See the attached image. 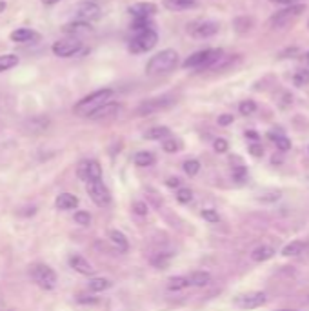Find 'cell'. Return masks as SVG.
<instances>
[{
	"label": "cell",
	"mask_w": 309,
	"mask_h": 311,
	"mask_svg": "<svg viewBox=\"0 0 309 311\" xmlns=\"http://www.w3.org/2000/svg\"><path fill=\"white\" fill-rule=\"evenodd\" d=\"M16 64H18V57H16V55H11V53L2 55V57H0V73L11 70V68H15Z\"/></svg>",
	"instance_id": "obj_29"
},
{
	"label": "cell",
	"mask_w": 309,
	"mask_h": 311,
	"mask_svg": "<svg viewBox=\"0 0 309 311\" xmlns=\"http://www.w3.org/2000/svg\"><path fill=\"white\" fill-rule=\"evenodd\" d=\"M202 217L206 218L208 222H211V224H216V222L220 220L218 213H216L215 209H204V211H202Z\"/></svg>",
	"instance_id": "obj_41"
},
{
	"label": "cell",
	"mask_w": 309,
	"mask_h": 311,
	"mask_svg": "<svg viewBox=\"0 0 309 311\" xmlns=\"http://www.w3.org/2000/svg\"><path fill=\"white\" fill-rule=\"evenodd\" d=\"M195 6V0H164V8L169 11H184Z\"/></svg>",
	"instance_id": "obj_21"
},
{
	"label": "cell",
	"mask_w": 309,
	"mask_h": 311,
	"mask_svg": "<svg viewBox=\"0 0 309 311\" xmlns=\"http://www.w3.org/2000/svg\"><path fill=\"white\" fill-rule=\"evenodd\" d=\"M85 168H87V160L80 162V166H78V169H77V175L80 176L82 180H85Z\"/></svg>",
	"instance_id": "obj_45"
},
{
	"label": "cell",
	"mask_w": 309,
	"mask_h": 311,
	"mask_svg": "<svg viewBox=\"0 0 309 311\" xmlns=\"http://www.w3.org/2000/svg\"><path fill=\"white\" fill-rule=\"evenodd\" d=\"M131 28H133L135 31H139V33L140 31H147V29H151V22L147 20V18H137Z\"/></svg>",
	"instance_id": "obj_38"
},
{
	"label": "cell",
	"mask_w": 309,
	"mask_h": 311,
	"mask_svg": "<svg viewBox=\"0 0 309 311\" xmlns=\"http://www.w3.org/2000/svg\"><path fill=\"white\" fill-rule=\"evenodd\" d=\"M162 147H164V151L175 153V151H179V149H180V144L176 142V140H173V139H167V140H164V142H162Z\"/></svg>",
	"instance_id": "obj_40"
},
{
	"label": "cell",
	"mask_w": 309,
	"mask_h": 311,
	"mask_svg": "<svg viewBox=\"0 0 309 311\" xmlns=\"http://www.w3.org/2000/svg\"><path fill=\"white\" fill-rule=\"evenodd\" d=\"M293 84H295L297 87L307 86V84H309V71H307V70L297 71V73H295V77H293Z\"/></svg>",
	"instance_id": "obj_32"
},
{
	"label": "cell",
	"mask_w": 309,
	"mask_h": 311,
	"mask_svg": "<svg viewBox=\"0 0 309 311\" xmlns=\"http://www.w3.org/2000/svg\"><path fill=\"white\" fill-rule=\"evenodd\" d=\"M80 49H82V42L75 37L64 38V40H58L53 44V53L62 58L73 57V55H77L78 51H80Z\"/></svg>",
	"instance_id": "obj_9"
},
{
	"label": "cell",
	"mask_w": 309,
	"mask_h": 311,
	"mask_svg": "<svg viewBox=\"0 0 309 311\" xmlns=\"http://www.w3.org/2000/svg\"><path fill=\"white\" fill-rule=\"evenodd\" d=\"M278 311H293V309H278Z\"/></svg>",
	"instance_id": "obj_52"
},
{
	"label": "cell",
	"mask_w": 309,
	"mask_h": 311,
	"mask_svg": "<svg viewBox=\"0 0 309 311\" xmlns=\"http://www.w3.org/2000/svg\"><path fill=\"white\" fill-rule=\"evenodd\" d=\"M167 186H169V188H179V186H180V180L175 179V176H171V179L167 180Z\"/></svg>",
	"instance_id": "obj_46"
},
{
	"label": "cell",
	"mask_w": 309,
	"mask_h": 311,
	"mask_svg": "<svg viewBox=\"0 0 309 311\" xmlns=\"http://www.w3.org/2000/svg\"><path fill=\"white\" fill-rule=\"evenodd\" d=\"M304 9H305L304 4H291L285 9H280V11L275 13V15L269 18V24H271L273 28H288L289 24H293L298 16L302 15Z\"/></svg>",
	"instance_id": "obj_4"
},
{
	"label": "cell",
	"mask_w": 309,
	"mask_h": 311,
	"mask_svg": "<svg viewBox=\"0 0 309 311\" xmlns=\"http://www.w3.org/2000/svg\"><path fill=\"white\" fill-rule=\"evenodd\" d=\"M111 97H113V90H98V91H95V93L84 97L82 100H78V102L75 104L73 111L77 115H80V117H90L97 107H100L102 104L109 102Z\"/></svg>",
	"instance_id": "obj_2"
},
{
	"label": "cell",
	"mask_w": 309,
	"mask_h": 311,
	"mask_svg": "<svg viewBox=\"0 0 309 311\" xmlns=\"http://www.w3.org/2000/svg\"><path fill=\"white\" fill-rule=\"evenodd\" d=\"M133 160L137 166H140V168H149V166H153L157 159H154V155L149 151H139L133 157Z\"/></svg>",
	"instance_id": "obj_26"
},
{
	"label": "cell",
	"mask_w": 309,
	"mask_h": 311,
	"mask_svg": "<svg viewBox=\"0 0 309 311\" xmlns=\"http://www.w3.org/2000/svg\"><path fill=\"white\" fill-rule=\"evenodd\" d=\"M176 201H179L180 204H189V202L193 201V191L187 188H180L179 191H176Z\"/></svg>",
	"instance_id": "obj_34"
},
{
	"label": "cell",
	"mask_w": 309,
	"mask_h": 311,
	"mask_svg": "<svg viewBox=\"0 0 309 311\" xmlns=\"http://www.w3.org/2000/svg\"><path fill=\"white\" fill-rule=\"evenodd\" d=\"M62 29H64V33H68V35H73L75 38H77L78 35H87V33L93 31L91 24H87V22H80V20L70 22V24H65Z\"/></svg>",
	"instance_id": "obj_15"
},
{
	"label": "cell",
	"mask_w": 309,
	"mask_h": 311,
	"mask_svg": "<svg viewBox=\"0 0 309 311\" xmlns=\"http://www.w3.org/2000/svg\"><path fill=\"white\" fill-rule=\"evenodd\" d=\"M111 287V280L107 278H91L90 280V290L95 293H100V291H106Z\"/></svg>",
	"instance_id": "obj_28"
},
{
	"label": "cell",
	"mask_w": 309,
	"mask_h": 311,
	"mask_svg": "<svg viewBox=\"0 0 309 311\" xmlns=\"http://www.w3.org/2000/svg\"><path fill=\"white\" fill-rule=\"evenodd\" d=\"M28 126H29V129H31V131H44V129H48L49 120L44 119V117H35V119L29 120Z\"/></svg>",
	"instance_id": "obj_31"
},
{
	"label": "cell",
	"mask_w": 309,
	"mask_h": 311,
	"mask_svg": "<svg viewBox=\"0 0 309 311\" xmlns=\"http://www.w3.org/2000/svg\"><path fill=\"white\" fill-rule=\"evenodd\" d=\"M11 40L15 42H38L40 40V35L37 31H31V29H16L11 33Z\"/></svg>",
	"instance_id": "obj_17"
},
{
	"label": "cell",
	"mask_w": 309,
	"mask_h": 311,
	"mask_svg": "<svg viewBox=\"0 0 309 311\" xmlns=\"http://www.w3.org/2000/svg\"><path fill=\"white\" fill-rule=\"evenodd\" d=\"M218 58H222V51L220 49H202V51L193 53L191 57H187L184 60V68L204 70V68H211Z\"/></svg>",
	"instance_id": "obj_3"
},
{
	"label": "cell",
	"mask_w": 309,
	"mask_h": 311,
	"mask_svg": "<svg viewBox=\"0 0 309 311\" xmlns=\"http://www.w3.org/2000/svg\"><path fill=\"white\" fill-rule=\"evenodd\" d=\"M304 250H305L304 240H293V242H289L288 246H284L282 255H284V257H297V255H300Z\"/></svg>",
	"instance_id": "obj_23"
},
{
	"label": "cell",
	"mask_w": 309,
	"mask_h": 311,
	"mask_svg": "<svg viewBox=\"0 0 309 311\" xmlns=\"http://www.w3.org/2000/svg\"><path fill=\"white\" fill-rule=\"evenodd\" d=\"M109 238H111V242L117 246V250L120 251V253H126V251L129 250L127 238L124 237V233H120L118 229H111V231H109Z\"/></svg>",
	"instance_id": "obj_19"
},
{
	"label": "cell",
	"mask_w": 309,
	"mask_h": 311,
	"mask_svg": "<svg viewBox=\"0 0 309 311\" xmlns=\"http://www.w3.org/2000/svg\"><path fill=\"white\" fill-rule=\"evenodd\" d=\"M248 137H249V139H253V140H258V135H256V133H253V131H248Z\"/></svg>",
	"instance_id": "obj_49"
},
{
	"label": "cell",
	"mask_w": 309,
	"mask_h": 311,
	"mask_svg": "<svg viewBox=\"0 0 309 311\" xmlns=\"http://www.w3.org/2000/svg\"><path fill=\"white\" fill-rule=\"evenodd\" d=\"M240 113L244 115V117H249V115H253L256 111V104L253 102V100H244V102L240 104Z\"/></svg>",
	"instance_id": "obj_36"
},
{
	"label": "cell",
	"mask_w": 309,
	"mask_h": 311,
	"mask_svg": "<svg viewBox=\"0 0 309 311\" xmlns=\"http://www.w3.org/2000/svg\"><path fill=\"white\" fill-rule=\"evenodd\" d=\"M307 62H309V53H307Z\"/></svg>",
	"instance_id": "obj_53"
},
{
	"label": "cell",
	"mask_w": 309,
	"mask_h": 311,
	"mask_svg": "<svg viewBox=\"0 0 309 311\" xmlns=\"http://www.w3.org/2000/svg\"><path fill=\"white\" fill-rule=\"evenodd\" d=\"M55 206H57L58 209H73L78 206V198L75 195H71V193H62V195L57 196V201H55Z\"/></svg>",
	"instance_id": "obj_18"
},
{
	"label": "cell",
	"mask_w": 309,
	"mask_h": 311,
	"mask_svg": "<svg viewBox=\"0 0 309 311\" xmlns=\"http://www.w3.org/2000/svg\"><path fill=\"white\" fill-rule=\"evenodd\" d=\"M269 139H271L273 142L277 144V147L280 149V151H288V149H291V140H289L288 137H282V135H275V133H269Z\"/></svg>",
	"instance_id": "obj_30"
},
{
	"label": "cell",
	"mask_w": 309,
	"mask_h": 311,
	"mask_svg": "<svg viewBox=\"0 0 309 311\" xmlns=\"http://www.w3.org/2000/svg\"><path fill=\"white\" fill-rule=\"evenodd\" d=\"M179 64V53L175 49H164L160 53L153 55L147 60L146 71L149 75H160V73H169L173 71Z\"/></svg>",
	"instance_id": "obj_1"
},
{
	"label": "cell",
	"mask_w": 309,
	"mask_h": 311,
	"mask_svg": "<svg viewBox=\"0 0 309 311\" xmlns=\"http://www.w3.org/2000/svg\"><path fill=\"white\" fill-rule=\"evenodd\" d=\"M127 11H129L135 18H147V16L157 13V6H154L153 2H139V4L129 6Z\"/></svg>",
	"instance_id": "obj_14"
},
{
	"label": "cell",
	"mask_w": 309,
	"mask_h": 311,
	"mask_svg": "<svg viewBox=\"0 0 309 311\" xmlns=\"http://www.w3.org/2000/svg\"><path fill=\"white\" fill-rule=\"evenodd\" d=\"M249 151H251V155L260 157L262 155V147L260 146H251V147H249Z\"/></svg>",
	"instance_id": "obj_47"
},
{
	"label": "cell",
	"mask_w": 309,
	"mask_h": 311,
	"mask_svg": "<svg viewBox=\"0 0 309 311\" xmlns=\"http://www.w3.org/2000/svg\"><path fill=\"white\" fill-rule=\"evenodd\" d=\"M275 255V250H273L271 246H258L255 251L251 253V258L255 262H266Z\"/></svg>",
	"instance_id": "obj_22"
},
{
	"label": "cell",
	"mask_w": 309,
	"mask_h": 311,
	"mask_svg": "<svg viewBox=\"0 0 309 311\" xmlns=\"http://www.w3.org/2000/svg\"><path fill=\"white\" fill-rule=\"evenodd\" d=\"M187 280H189V286H206L211 280V275L208 271H195L187 277Z\"/></svg>",
	"instance_id": "obj_24"
},
{
	"label": "cell",
	"mask_w": 309,
	"mask_h": 311,
	"mask_svg": "<svg viewBox=\"0 0 309 311\" xmlns=\"http://www.w3.org/2000/svg\"><path fill=\"white\" fill-rule=\"evenodd\" d=\"M144 137L149 140H162V139H167L169 137V129L166 126H157V127H151L144 133Z\"/></svg>",
	"instance_id": "obj_25"
},
{
	"label": "cell",
	"mask_w": 309,
	"mask_h": 311,
	"mask_svg": "<svg viewBox=\"0 0 309 311\" xmlns=\"http://www.w3.org/2000/svg\"><path fill=\"white\" fill-rule=\"evenodd\" d=\"M233 179L235 180H244L246 179V168H242V166H238V168L233 169Z\"/></svg>",
	"instance_id": "obj_43"
},
{
	"label": "cell",
	"mask_w": 309,
	"mask_h": 311,
	"mask_svg": "<svg viewBox=\"0 0 309 311\" xmlns=\"http://www.w3.org/2000/svg\"><path fill=\"white\" fill-rule=\"evenodd\" d=\"M120 111V104L117 102H106L102 104L100 107H97V109L93 111V113L90 115L91 120H106V119H111V117H115V115Z\"/></svg>",
	"instance_id": "obj_13"
},
{
	"label": "cell",
	"mask_w": 309,
	"mask_h": 311,
	"mask_svg": "<svg viewBox=\"0 0 309 311\" xmlns=\"http://www.w3.org/2000/svg\"><path fill=\"white\" fill-rule=\"evenodd\" d=\"M75 15H77V20L91 24L93 20H100L102 9L98 8L97 4H93V2H85V4L78 6L77 11H75Z\"/></svg>",
	"instance_id": "obj_11"
},
{
	"label": "cell",
	"mask_w": 309,
	"mask_h": 311,
	"mask_svg": "<svg viewBox=\"0 0 309 311\" xmlns=\"http://www.w3.org/2000/svg\"><path fill=\"white\" fill-rule=\"evenodd\" d=\"M87 193H90L91 201L97 206H100V208H104V206H107L111 202V195L102 180H91V182H87Z\"/></svg>",
	"instance_id": "obj_8"
},
{
	"label": "cell",
	"mask_w": 309,
	"mask_h": 311,
	"mask_svg": "<svg viewBox=\"0 0 309 311\" xmlns=\"http://www.w3.org/2000/svg\"><path fill=\"white\" fill-rule=\"evenodd\" d=\"M91 180H102V168L97 160H87V168H85V182Z\"/></svg>",
	"instance_id": "obj_20"
},
{
	"label": "cell",
	"mask_w": 309,
	"mask_h": 311,
	"mask_svg": "<svg viewBox=\"0 0 309 311\" xmlns=\"http://www.w3.org/2000/svg\"><path fill=\"white\" fill-rule=\"evenodd\" d=\"M184 171H186V175L195 176L196 173L200 171V162H198V160H195V159L186 160V162H184Z\"/></svg>",
	"instance_id": "obj_33"
},
{
	"label": "cell",
	"mask_w": 309,
	"mask_h": 311,
	"mask_svg": "<svg viewBox=\"0 0 309 311\" xmlns=\"http://www.w3.org/2000/svg\"><path fill=\"white\" fill-rule=\"evenodd\" d=\"M187 286H189V280H187V277H173V278H169V282H167V290H169V291L186 290Z\"/></svg>",
	"instance_id": "obj_27"
},
{
	"label": "cell",
	"mask_w": 309,
	"mask_h": 311,
	"mask_svg": "<svg viewBox=\"0 0 309 311\" xmlns=\"http://www.w3.org/2000/svg\"><path fill=\"white\" fill-rule=\"evenodd\" d=\"M4 9H6V4H4V2H2V0H0V13L4 11Z\"/></svg>",
	"instance_id": "obj_50"
},
{
	"label": "cell",
	"mask_w": 309,
	"mask_h": 311,
	"mask_svg": "<svg viewBox=\"0 0 309 311\" xmlns=\"http://www.w3.org/2000/svg\"><path fill=\"white\" fill-rule=\"evenodd\" d=\"M213 147H215V151L216 153H226L228 151V140L224 139H216L215 142H213Z\"/></svg>",
	"instance_id": "obj_42"
},
{
	"label": "cell",
	"mask_w": 309,
	"mask_h": 311,
	"mask_svg": "<svg viewBox=\"0 0 309 311\" xmlns=\"http://www.w3.org/2000/svg\"><path fill=\"white\" fill-rule=\"evenodd\" d=\"M307 26H309V24H307Z\"/></svg>",
	"instance_id": "obj_54"
},
{
	"label": "cell",
	"mask_w": 309,
	"mask_h": 311,
	"mask_svg": "<svg viewBox=\"0 0 309 311\" xmlns=\"http://www.w3.org/2000/svg\"><path fill=\"white\" fill-rule=\"evenodd\" d=\"M46 4H55V2H57V0H44Z\"/></svg>",
	"instance_id": "obj_51"
},
{
	"label": "cell",
	"mask_w": 309,
	"mask_h": 311,
	"mask_svg": "<svg viewBox=\"0 0 309 311\" xmlns=\"http://www.w3.org/2000/svg\"><path fill=\"white\" fill-rule=\"evenodd\" d=\"M175 104V98L173 97H157V98H149L146 102H142L139 107H137V115L139 117H147V115L159 113L162 109H167Z\"/></svg>",
	"instance_id": "obj_6"
},
{
	"label": "cell",
	"mask_w": 309,
	"mask_h": 311,
	"mask_svg": "<svg viewBox=\"0 0 309 311\" xmlns=\"http://www.w3.org/2000/svg\"><path fill=\"white\" fill-rule=\"evenodd\" d=\"M75 222L80 224V226H90L91 224V215L90 213H85V211L75 213Z\"/></svg>",
	"instance_id": "obj_39"
},
{
	"label": "cell",
	"mask_w": 309,
	"mask_h": 311,
	"mask_svg": "<svg viewBox=\"0 0 309 311\" xmlns=\"http://www.w3.org/2000/svg\"><path fill=\"white\" fill-rule=\"evenodd\" d=\"M131 209H133V213H135V215H139V217H146L147 211H149V209H147V204H146V202H140V201L133 202Z\"/></svg>",
	"instance_id": "obj_37"
},
{
	"label": "cell",
	"mask_w": 309,
	"mask_h": 311,
	"mask_svg": "<svg viewBox=\"0 0 309 311\" xmlns=\"http://www.w3.org/2000/svg\"><path fill=\"white\" fill-rule=\"evenodd\" d=\"M275 4H285V6H291L293 4V0H271Z\"/></svg>",
	"instance_id": "obj_48"
},
{
	"label": "cell",
	"mask_w": 309,
	"mask_h": 311,
	"mask_svg": "<svg viewBox=\"0 0 309 311\" xmlns=\"http://www.w3.org/2000/svg\"><path fill=\"white\" fill-rule=\"evenodd\" d=\"M189 33H191L195 38H209L213 35L218 33V24L213 20H202L196 22V24L189 26Z\"/></svg>",
	"instance_id": "obj_12"
},
{
	"label": "cell",
	"mask_w": 309,
	"mask_h": 311,
	"mask_svg": "<svg viewBox=\"0 0 309 311\" xmlns=\"http://www.w3.org/2000/svg\"><path fill=\"white\" fill-rule=\"evenodd\" d=\"M159 42V35L153 31V29H147V31H140L133 40L129 42V51L131 53H146L149 49H153Z\"/></svg>",
	"instance_id": "obj_5"
},
{
	"label": "cell",
	"mask_w": 309,
	"mask_h": 311,
	"mask_svg": "<svg viewBox=\"0 0 309 311\" xmlns=\"http://www.w3.org/2000/svg\"><path fill=\"white\" fill-rule=\"evenodd\" d=\"M31 277L35 278V282L44 290H53L57 286V275L46 264H37L31 268Z\"/></svg>",
	"instance_id": "obj_7"
},
{
	"label": "cell",
	"mask_w": 309,
	"mask_h": 311,
	"mask_svg": "<svg viewBox=\"0 0 309 311\" xmlns=\"http://www.w3.org/2000/svg\"><path fill=\"white\" fill-rule=\"evenodd\" d=\"M231 122H233V115H220V117H218L220 126H229Z\"/></svg>",
	"instance_id": "obj_44"
},
{
	"label": "cell",
	"mask_w": 309,
	"mask_h": 311,
	"mask_svg": "<svg viewBox=\"0 0 309 311\" xmlns=\"http://www.w3.org/2000/svg\"><path fill=\"white\" fill-rule=\"evenodd\" d=\"M268 302V297L262 291H255V293H246L240 295L235 299V304L242 309H256V307L264 306Z\"/></svg>",
	"instance_id": "obj_10"
},
{
	"label": "cell",
	"mask_w": 309,
	"mask_h": 311,
	"mask_svg": "<svg viewBox=\"0 0 309 311\" xmlns=\"http://www.w3.org/2000/svg\"><path fill=\"white\" fill-rule=\"evenodd\" d=\"M169 258H171V253H159L151 262H153V266H154V268H160V270H164V268L167 266Z\"/></svg>",
	"instance_id": "obj_35"
},
{
	"label": "cell",
	"mask_w": 309,
	"mask_h": 311,
	"mask_svg": "<svg viewBox=\"0 0 309 311\" xmlns=\"http://www.w3.org/2000/svg\"><path fill=\"white\" fill-rule=\"evenodd\" d=\"M70 266L80 275H93L95 273V268L91 266L90 262L85 260L84 257H80V255H73V257L70 258Z\"/></svg>",
	"instance_id": "obj_16"
}]
</instances>
